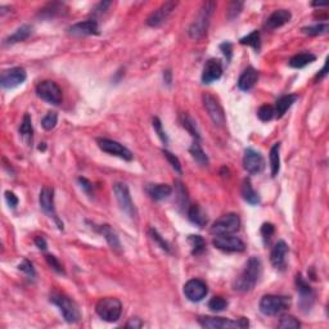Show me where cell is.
<instances>
[{"mask_svg": "<svg viewBox=\"0 0 329 329\" xmlns=\"http://www.w3.org/2000/svg\"><path fill=\"white\" fill-rule=\"evenodd\" d=\"M274 232H275V228H274L273 224H270V223L262 224L261 235H262V239H264V243H265V244H268V243L270 242L271 235L274 234Z\"/></svg>", "mask_w": 329, "mask_h": 329, "instance_id": "7bdbcfd3", "label": "cell"}, {"mask_svg": "<svg viewBox=\"0 0 329 329\" xmlns=\"http://www.w3.org/2000/svg\"><path fill=\"white\" fill-rule=\"evenodd\" d=\"M95 312L101 319L108 323H114L121 318L122 314V304L118 299L106 297L101 299L95 305Z\"/></svg>", "mask_w": 329, "mask_h": 329, "instance_id": "3957f363", "label": "cell"}, {"mask_svg": "<svg viewBox=\"0 0 329 329\" xmlns=\"http://www.w3.org/2000/svg\"><path fill=\"white\" fill-rule=\"evenodd\" d=\"M202 99H203L204 108L209 112L212 122L218 126H223L225 124V113L218 99L211 94H203Z\"/></svg>", "mask_w": 329, "mask_h": 329, "instance_id": "4fadbf2b", "label": "cell"}, {"mask_svg": "<svg viewBox=\"0 0 329 329\" xmlns=\"http://www.w3.org/2000/svg\"><path fill=\"white\" fill-rule=\"evenodd\" d=\"M242 195L245 202H249L250 204H259L260 203V195L256 190L252 187V183L250 179H244L242 183Z\"/></svg>", "mask_w": 329, "mask_h": 329, "instance_id": "83f0119b", "label": "cell"}, {"mask_svg": "<svg viewBox=\"0 0 329 329\" xmlns=\"http://www.w3.org/2000/svg\"><path fill=\"white\" fill-rule=\"evenodd\" d=\"M145 190L153 201H161V199L168 198L169 195H171V193H173V188L168 184H149L145 188Z\"/></svg>", "mask_w": 329, "mask_h": 329, "instance_id": "d4e9b609", "label": "cell"}, {"mask_svg": "<svg viewBox=\"0 0 329 329\" xmlns=\"http://www.w3.org/2000/svg\"><path fill=\"white\" fill-rule=\"evenodd\" d=\"M257 116H259V118L261 121H264V122H268V121H270L271 118L275 116L274 107L269 106V104H264V106L260 107L259 111H257Z\"/></svg>", "mask_w": 329, "mask_h": 329, "instance_id": "f35d334b", "label": "cell"}, {"mask_svg": "<svg viewBox=\"0 0 329 329\" xmlns=\"http://www.w3.org/2000/svg\"><path fill=\"white\" fill-rule=\"evenodd\" d=\"M316 57L312 53H307V52H304V53H299L293 56L292 58L290 59V66L293 68H304L306 67L307 64L312 63L315 61Z\"/></svg>", "mask_w": 329, "mask_h": 329, "instance_id": "f546056e", "label": "cell"}, {"mask_svg": "<svg viewBox=\"0 0 329 329\" xmlns=\"http://www.w3.org/2000/svg\"><path fill=\"white\" fill-rule=\"evenodd\" d=\"M39 203L43 211H44L47 215L51 216V218H53L54 220L58 223L59 229H63V224L59 223L58 218H57L56 209H54V190L52 189V188H43L39 195Z\"/></svg>", "mask_w": 329, "mask_h": 329, "instance_id": "ac0fdd59", "label": "cell"}, {"mask_svg": "<svg viewBox=\"0 0 329 329\" xmlns=\"http://www.w3.org/2000/svg\"><path fill=\"white\" fill-rule=\"evenodd\" d=\"M142 325H143V323L139 318H131L130 321L126 324V326H128V328H134V329L140 328Z\"/></svg>", "mask_w": 329, "mask_h": 329, "instance_id": "11a10c76", "label": "cell"}, {"mask_svg": "<svg viewBox=\"0 0 329 329\" xmlns=\"http://www.w3.org/2000/svg\"><path fill=\"white\" fill-rule=\"evenodd\" d=\"M300 325H301L300 321L292 315H283L278 324L279 328H283V329H299Z\"/></svg>", "mask_w": 329, "mask_h": 329, "instance_id": "74e56055", "label": "cell"}, {"mask_svg": "<svg viewBox=\"0 0 329 329\" xmlns=\"http://www.w3.org/2000/svg\"><path fill=\"white\" fill-rule=\"evenodd\" d=\"M220 49L223 51L224 56L226 57V59H228V61L232 58V44H230V43L229 42L223 43V44L220 45Z\"/></svg>", "mask_w": 329, "mask_h": 329, "instance_id": "816d5d0a", "label": "cell"}, {"mask_svg": "<svg viewBox=\"0 0 329 329\" xmlns=\"http://www.w3.org/2000/svg\"><path fill=\"white\" fill-rule=\"evenodd\" d=\"M35 244H36L37 249L42 250V251H45V250L48 249L47 240H45L44 237H36V238H35Z\"/></svg>", "mask_w": 329, "mask_h": 329, "instance_id": "db71d44e", "label": "cell"}, {"mask_svg": "<svg viewBox=\"0 0 329 329\" xmlns=\"http://www.w3.org/2000/svg\"><path fill=\"white\" fill-rule=\"evenodd\" d=\"M296 285L300 293V306L304 311H309L315 301V292L309 285V283L302 278L301 274L296 276Z\"/></svg>", "mask_w": 329, "mask_h": 329, "instance_id": "5bb4252c", "label": "cell"}, {"mask_svg": "<svg viewBox=\"0 0 329 329\" xmlns=\"http://www.w3.org/2000/svg\"><path fill=\"white\" fill-rule=\"evenodd\" d=\"M279 151H280V143H275L270 149V168H271V176H276L280 170V156H279Z\"/></svg>", "mask_w": 329, "mask_h": 329, "instance_id": "1f68e13d", "label": "cell"}, {"mask_svg": "<svg viewBox=\"0 0 329 329\" xmlns=\"http://www.w3.org/2000/svg\"><path fill=\"white\" fill-rule=\"evenodd\" d=\"M18 269H20L22 273H25L27 276H31V278H34L35 276L34 266H32V264H31L28 260H23L20 265H18Z\"/></svg>", "mask_w": 329, "mask_h": 329, "instance_id": "681fc988", "label": "cell"}, {"mask_svg": "<svg viewBox=\"0 0 329 329\" xmlns=\"http://www.w3.org/2000/svg\"><path fill=\"white\" fill-rule=\"evenodd\" d=\"M176 189H178V202L180 204V207H187L188 206V194H187V189L183 185L182 182H176Z\"/></svg>", "mask_w": 329, "mask_h": 329, "instance_id": "b9f144b4", "label": "cell"}, {"mask_svg": "<svg viewBox=\"0 0 329 329\" xmlns=\"http://www.w3.org/2000/svg\"><path fill=\"white\" fill-rule=\"evenodd\" d=\"M57 121H58V114L57 112H48L47 116L42 120V126L44 128V130H52L56 128Z\"/></svg>", "mask_w": 329, "mask_h": 329, "instance_id": "ab89813d", "label": "cell"}, {"mask_svg": "<svg viewBox=\"0 0 329 329\" xmlns=\"http://www.w3.org/2000/svg\"><path fill=\"white\" fill-rule=\"evenodd\" d=\"M296 101H297V95H295V94L283 95V97L279 98L278 101H276L275 108H274L276 117L278 118L283 117V116L285 114V112H287L288 109L292 107V104L295 103Z\"/></svg>", "mask_w": 329, "mask_h": 329, "instance_id": "4316f807", "label": "cell"}, {"mask_svg": "<svg viewBox=\"0 0 329 329\" xmlns=\"http://www.w3.org/2000/svg\"><path fill=\"white\" fill-rule=\"evenodd\" d=\"M180 121H182L183 128H184L185 130H187L195 140H198L199 142V139H201V135H199V131H198V129H197V125H195V121L193 120L190 116H188L187 113L182 114Z\"/></svg>", "mask_w": 329, "mask_h": 329, "instance_id": "d6a6232c", "label": "cell"}, {"mask_svg": "<svg viewBox=\"0 0 329 329\" xmlns=\"http://www.w3.org/2000/svg\"><path fill=\"white\" fill-rule=\"evenodd\" d=\"M113 193L116 195V199H117L120 209L125 212L126 215L130 216L131 219H134L137 216V209H135L134 203H133L128 185L125 183H114Z\"/></svg>", "mask_w": 329, "mask_h": 329, "instance_id": "ba28073f", "label": "cell"}, {"mask_svg": "<svg viewBox=\"0 0 329 329\" xmlns=\"http://www.w3.org/2000/svg\"><path fill=\"white\" fill-rule=\"evenodd\" d=\"M68 32L76 36H87V35H98L99 34V26L95 20L83 21L77 22L68 28Z\"/></svg>", "mask_w": 329, "mask_h": 329, "instance_id": "44dd1931", "label": "cell"}, {"mask_svg": "<svg viewBox=\"0 0 329 329\" xmlns=\"http://www.w3.org/2000/svg\"><path fill=\"white\" fill-rule=\"evenodd\" d=\"M326 70H328V63H325L324 64V67H323V70L320 71V72L318 73V75H316V80H321V78L323 77H325L326 76Z\"/></svg>", "mask_w": 329, "mask_h": 329, "instance_id": "6f0895ef", "label": "cell"}, {"mask_svg": "<svg viewBox=\"0 0 329 329\" xmlns=\"http://www.w3.org/2000/svg\"><path fill=\"white\" fill-rule=\"evenodd\" d=\"M97 143L98 147L101 148L103 152H106V153L120 157V158L125 159V161H131L133 159V153L130 152V149H128L125 145L116 142V140L107 139V138H99V139H97Z\"/></svg>", "mask_w": 329, "mask_h": 329, "instance_id": "30bf717a", "label": "cell"}, {"mask_svg": "<svg viewBox=\"0 0 329 329\" xmlns=\"http://www.w3.org/2000/svg\"><path fill=\"white\" fill-rule=\"evenodd\" d=\"M223 75V64L220 59L212 58L206 62L202 72V83L203 84H211L214 81L219 80Z\"/></svg>", "mask_w": 329, "mask_h": 329, "instance_id": "ffe728a7", "label": "cell"}, {"mask_svg": "<svg viewBox=\"0 0 329 329\" xmlns=\"http://www.w3.org/2000/svg\"><path fill=\"white\" fill-rule=\"evenodd\" d=\"M240 228V219L237 214H226L214 223L210 232L214 235H229L238 232Z\"/></svg>", "mask_w": 329, "mask_h": 329, "instance_id": "52a82bcc", "label": "cell"}, {"mask_svg": "<svg viewBox=\"0 0 329 329\" xmlns=\"http://www.w3.org/2000/svg\"><path fill=\"white\" fill-rule=\"evenodd\" d=\"M240 44L242 45H250L255 49V51H260V32L257 30L252 31L251 34H249L247 36L242 37L240 39Z\"/></svg>", "mask_w": 329, "mask_h": 329, "instance_id": "8d00e7d4", "label": "cell"}, {"mask_svg": "<svg viewBox=\"0 0 329 329\" xmlns=\"http://www.w3.org/2000/svg\"><path fill=\"white\" fill-rule=\"evenodd\" d=\"M26 77H27V75L22 67H13L2 73L0 85L4 89H14V88L22 85L26 81Z\"/></svg>", "mask_w": 329, "mask_h": 329, "instance_id": "9a60e30c", "label": "cell"}, {"mask_svg": "<svg viewBox=\"0 0 329 329\" xmlns=\"http://www.w3.org/2000/svg\"><path fill=\"white\" fill-rule=\"evenodd\" d=\"M6 201L11 209H16V206L18 204L17 195L14 194L13 192H6Z\"/></svg>", "mask_w": 329, "mask_h": 329, "instance_id": "f907efd6", "label": "cell"}, {"mask_svg": "<svg viewBox=\"0 0 329 329\" xmlns=\"http://www.w3.org/2000/svg\"><path fill=\"white\" fill-rule=\"evenodd\" d=\"M209 307L212 311H223V310H225L228 307V301L225 299H223V297H219V296L218 297H212L209 302Z\"/></svg>", "mask_w": 329, "mask_h": 329, "instance_id": "60d3db41", "label": "cell"}, {"mask_svg": "<svg viewBox=\"0 0 329 329\" xmlns=\"http://www.w3.org/2000/svg\"><path fill=\"white\" fill-rule=\"evenodd\" d=\"M78 183H80L81 188L85 190L87 193H90L93 190V184L85 178H78Z\"/></svg>", "mask_w": 329, "mask_h": 329, "instance_id": "f5cc1de1", "label": "cell"}, {"mask_svg": "<svg viewBox=\"0 0 329 329\" xmlns=\"http://www.w3.org/2000/svg\"><path fill=\"white\" fill-rule=\"evenodd\" d=\"M151 235H152V238H153V239L156 240L157 243H158L159 247H161V249L163 250V251H166V252H170L171 251L170 244H169V243L166 242V240H164L163 238H162L161 235L158 234V232H157L156 229H153V228L151 229Z\"/></svg>", "mask_w": 329, "mask_h": 329, "instance_id": "c3c4849f", "label": "cell"}, {"mask_svg": "<svg viewBox=\"0 0 329 329\" xmlns=\"http://www.w3.org/2000/svg\"><path fill=\"white\" fill-rule=\"evenodd\" d=\"M243 166L251 175H256L264 171L265 169V159L260 152L255 151L252 148H247L243 157Z\"/></svg>", "mask_w": 329, "mask_h": 329, "instance_id": "8fae6325", "label": "cell"}, {"mask_svg": "<svg viewBox=\"0 0 329 329\" xmlns=\"http://www.w3.org/2000/svg\"><path fill=\"white\" fill-rule=\"evenodd\" d=\"M328 28V23H316V25L304 27L302 28V32L305 35H309V36H318V35L325 34Z\"/></svg>", "mask_w": 329, "mask_h": 329, "instance_id": "d590c367", "label": "cell"}, {"mask_svg": "<svg viewBox=\"0 0 329 329\" xmlns=\"http://www.w3.org/2000/svg\"><path fill=\"white\" fill-rule=\"evenodd\" d=\"M45 260H47L49 266H51L54 271H57V273L59 274H64L63 268H62V264L58 261V259H57L56 256H53V255H47V256H45Z\"/></svg>", "mask_w": 329, "mask_h": 329, "instance_id": "f6af8a7d", "label": "cell"}, {"mask_svg": "<svg viewBox=\"0 0 329 329\" xmlns=\"http://www.w3.org/2000/svg\"><path fill=\"white\" fill-rule=\"evenodd\" d=\"M242 8H243L242 2H233V3H230V6H229L228 8L229 20H233V18L237 17L238 14L240 13V11H242Z\"/></svg>", "mask_w": 329, "mask_h": 329, "instance_id": "7dc6e473", "label": "cell"}, {"mask_svg": "<svg viewBox=\"0 0 329 329\" xmlns=\"http://www.w3.org/2000/svg\"><path fill=\"white\" fill-rule=\"evenodd\" d=\"M178 3L176 2H166L162 4L158 9L153 12V13L148 17L147 25L151 27H158L162 23H164L168 21V18L170 17V14L173 13L174 9L176 8Z\"/></svg>", "mask_w": 329, "mask_h": 329, "instance_id": "e0dca14e", "label": "cell"}, {"mask_svg": "<svg viewBox=\"0 0 329 329\" xmlns=\"http://www.w3.org/2000/svg\"><path fill=\"white\" fill-rule=\"evenodd\" d=\"M32 32V27H30L28 25H23L21 27H18L17 30L14 31L13 34L9 35L6 40H4V45L9 44H16V43H21L23 40L27 39Z\"/></svg>", "mask_w": 329, "mask_h": 329, "instance_id": "f1b7e54d", "label": "cell"}, {"mask_svg": "<svg viewBox=\"0 0 329 329\" xmlns=\"http://www.w3.org/2000/svg\"><path fill=\"white\" fill-rule=\"evenodd\" d=\"M209 293L207 284L201 279H190L184 284V295L189 301L199 302Z\"/></svg>", "mask_w": 329, "mask_h": 329, "instance_id": "2e32d148", "label": "cell"}, {"mask_svg": "<svg viewBox=\"0 0 329 329\" xmlns=\"http://www.w3.org/2000/svg\"><path fill=\"white\" fill-rule=\"evenodd\" d=\"M162 153L164 154V157H166V158H168V161L170 162V164L173 166V169H175L178 173H182V163H180V161H179V158L175 156V154H173L171 152L166 151V149H163V151H162Z\"/></svg>", "mask_w": 329, "mask_h": 329, "instance_id": "ee69618b", "label": "cell"}, {"mask_svg": "<svg viewBox=\"0 0 329 329\" xmlns=\"http://www.w3.org/2000/svg\"><path fill=\"white\" fill-rule=\"evenodd\" d=\"M212 244L224 252H242L245 249L243 240L232 234L215 235V238L212 239Z\"/></svg>", "mask_w": 329, "mask_h": 329, "instance_id": "7c38bea8", "label": "cell"}, {"mask_svg": "<svg viewBox=\"0 0 329 329\" xmlns=\"http://www.w3.org/2000/svg\"><path fill=\"white\" fill-rule=\"evenodd\" d=\"M20 134L27 143L32 142L34 129H32V122H31V117L28 113H26L25 116H23V121L20 126Z\"/></svg>", "mask_w": 329, "mask_h": 329, "instance_id": "836d02e7", "label": "cell"}, {"mask_svg": "<svg viewBox=\"0 0 329 329\" xmlns=\"http://www.w3.org/2000/svg\"><path fill=\"white\" fill-rule=\"evenodd\" d=\"M188 240H189L190 247H192V254L195 256L201 255L206 249V242L201 235H189Z\"/></svg>", "mask_w": 329, "mask_h": 329, "instance_id": "e575fe53", "label": "cell"}, {"mask_svg": "<svg viewBox=\"0 0 329 329\" xmlns=\"http://www.w3.org/2000/svg\"><path fill=\"white\" fill-rule=\"evenodd\" d=\"M187 214L190 223H193L194 225L198 226V228H203L207 224L206 212L202 210V207L199 206V204H192V206L188 207Z\"/></svg>", "mask_w": 329, "mask_h": 329, "instance_id": "484cf974", "label": "cell"}, {"mask_svg": "<svg viewBox=\"0 0 329 329\" xmlns=\"http://www.w3.org/2000/svg\"><path fill=\"white\" fill-rule=\"evenodd\" d=\"M51 302L53 305H56L59 309V311L62 312L64 320L67 323H77L81 318L80 310H78L77 305L67 297V296L61 295V293H54L51 296Z\"/></svg>", "mask_w": 329, "mask_h": 329, "instance_id": "277c9868", "label": "cell"}, {"mask_svg": "<svg viewBox=\"0 0 329 329\" xmlns=\"http://www.w3.org/2000/svg\"><path fill=\"white\" fill-rule=\"evenodd\" d=\"M36 94L40 99L48 102V103L54 104V106L62 102V90L54 81H42L36 87Z\"/></svg>", "mask_w": 329, "mask_h": 329, "instance_id": "9c48e42d", "label": "cell"}, {"mask_svg": "<svg viewBox=\"0 0 329 329\" xmlns=\"http://www.w3.org/2000/svg\"><path fill=\"white\" fill-rule=\"evenodd\" d=\"M291 300L290 297L285 296H276V295H266L264 296L260 301V311L264 315L273 316L278 315L282 311L287 310L290 307Z\"/></svg>", "mask_w": 329, "mask_h": 329, "instance_id": "5b68a950", "label": "cell"}, {"mask_svg": "<svg viewBox=\"0 0 329 329\" xmlns=\"http://www.w3.org/2000/svg\"><path fill=\"white\" fill-rule=\"evenodd\" d=\"M288 254V245L284 240H279L271 250L270 254V262L271 265L279 271H284L287 262H285V256Z\"/></svg>", "mask_w": 329, "mask_h": 329, "instance_id": "d6986e66", "label": "cell"}, {"mask_svg": "<svg viewBox=\"0 0 329 329\" xmlns=\"http://www.w3.org/2000/svg\"><path fill=\"white\" fill-rule=\"evenodd\" d=\"M262 274V264L261 260L256 256L250 257L247 264L242 273L237 276V279L233 283V288L237 292H250L255 288V285L259 282L260 276Z\"/></svg>", "mask_w": 329, "mask_h": 329, "instance_id": "6da1fadb", "label": "cell"}, {"mask_svg": "<svg viewBox=\"0 0 329 329\" xmlns=\"http://www.w3.org/2000/svg\"><path fill=\"white\" fill-rule=\"evenodd\" d=\"M198 323L203 328L210 329H224V328H247L250 325L249 319L240 318L238 320L225 318H216V316H199Z\"/></svg>", "mask_w": 329, "mask_h": 329, "instance_id": "8992f818", "label": "cell"}, {"mask_svg": "<svg viewBox=\"0 0 329 329\" xmlns=\"http://www.w3.org/2000/svg\"><path fill=\"white\" fill-rule=\"evenodd\" d=\"M171 77H173V75H171V71L170 70L164 71V72H163V80L168 85H170L171 81H173V78H171Z\"/></svg>", "mask_w": 329, "mask_h": 329, "instance_id": "9f6ffc18", "label": "cell"}, {"mask_svg": "<svg viewBox=\"0 0 329 329\" xmlns=\"http://www.w3.org/2000/svg\"><path fill=\"white\" fill-rule=\"evenodd\" d=\"M312 7H319V8H320V7H326V4L325 3H312Z\"/></svg>", "mask_w": 329, "mask_h": 329, "instance_id": "680465c9", "label": "cell"}, {"mask_svg": "<svg viewBox=\"0 0 329 329\" xmlns=\"http://www.w3.org/2000/svg\"><path fill=\"white\" fill-rule=\"evenodd\" d=\"M257 78H259V72L257 70H255L254 67L245 68L242 72V75L239 76V80H238V88L243 92H249L252 88L256 85Z\"/></svg>", "mask_w": 329, "mask_h": 329, "instance_id": "603a6c76", "label": "cell"}, {"mask_svg": "<svg viewBox=\"0 0 329 329\" xmlns=\"http://www.w3.org/2000/svg\"><path fill=\"white\" fill-rule=\"evenodd\" d=\"M189 152L197 163H199L201 166H207V164H209V157H207V154L204 153V151L202 149L198 140H195V142L193 143L192 147L189 148Z\"/></svg>", "mask_w": 329, "mask_h": 329, "instance_id": "4dcf8cb0", "label": "cell"}, {"mask_svg": "<svg viewBox=\"0 0 329 329\" xmlns=\"http://www.w3.org/2000/svg\"><path fill=\"white\" fill-rule=\"evenodd\" d=\"M98 232H99L102 235H103L104 239L107 240V243H108L109 247H111V249L113 250V251L121 252L122 247H121L120 239H118L116 232H114L113 229H112L111 226L108 225V224H103V225L98 226Z\"/></svg>", "mask_w": 329, "mask_h": 329, "instance_id": "cb8c5ba5", "label": "cell"}, {"mask_svg": "<svg viewBox=\"0 0 329 329\" xmlns=\"http://www.w3.org/2000/svg\"><path fill=\"white\" fill-rule=\"evenodd\" d=\"M153 129H154V131L157 133V135L159 137V139H161L164 144H168V142H169L168 135H166V133H164L163 129H162V122L158 117L153 118Z\"/></svg>", "mask_w": 329, "mask_h": 329, "instance_id": "bcb514c9", "label": "cell"}, {"mask_svg": "<svg viewBox=\"0 0 329 329\" xmlns=\"http://www.w3.org/2000/svg\"><path fill=\"white\" fill-rule=\"evenodd\" d=\"M292 18V14L287 9H278L274 13L270 14V17L266 20V27L269 30H275V28L282 27L285 23H288Z\"/></svg>", "mask_w": 329, "mask_h": 329, "instance_id": "7402d4cb", "label": "cell"}, {"mask_svg": "<svg viewBox=\"0 0 329 329\" xmlns=\"http://www.w3.org/2000/svg\"><path fill=\"white\" fill-rule=\"evenodd\" d=\"M216 4L214 2H206V3L202 6V8L199 9L198 14L195 20L193 21V23L190 25L189 30H188V34L192 37L193 40H199L207 34V30H209L210 20H211V16L214 13V9H215Z\"/></svg>", "mask_w": 329, "mask_h": 329, "instance_id": "7a4b0ae2", "label": "cell"}]
</instances>
